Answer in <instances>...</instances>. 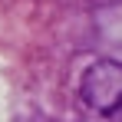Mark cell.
Instances as JSON below:
<instances>
[{
  "label": "cell",
  "instance_id": "obj_1",
  "mask_svg": "<svg viewBox=\"0 0 122 122\" xmlns=\"http://www.w3.org/2000/svg\"><path fill=\"white\" fill-rule=\"evenodd\" d=\"M79 99L99 116L119 112L122 109V63L96 60L79 79Z\"/></svg>",
  "mask_w": 122,
  "mask_h": 122
}]
</instances>
